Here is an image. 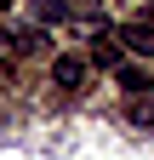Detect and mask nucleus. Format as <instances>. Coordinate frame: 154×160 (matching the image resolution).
<instances>
[{
    "instance_id": "nucleus-3",
    "label": "nucleus",
    "mask_w": 154,
    "mask_h": 160,
    "mask_svg": "<svg viewBox=\"0 0 154 160\" xmlns=\"http://www.w3.org/2000/svg\"><path fill=\"white\" fill-rule=\"evenodd\" d=\"M114 40H120L126 52H137V57H154V23H126Z\"/></svg>"
},
{
    "instance_id": "nucleus-4",
    "label": "nucleus",
    "mask_w": 154,
    "mask_h": 160,
    "mask_svg": "<svg viewBox=\"0 0 154 160\" xmlns=\"http://www.w3.org/2000/svg\"><path fill=\"white\" fill-rule=\"evenodd\" d=\"M91 52H97V63H120V40H114V34H97V46H91Z\"/></svg>"
},
{
    "instance_id": "nucleus-1",
    "label": "nucleus",
    "mask_w": 154,
    "mask_h": 160,
    "mask_svg": "<svg viewBox=\"0 0 154 160\" xmlns=\"http://www.w3.org/2000/svg\"><path fill=\"white\" fill-rule=\"evenodd\" d=\"M40 46V34L34 29H0V63H12V57H29Z\"/></svg>"
},
{
    "instance_id": "nucleus-6",
    "label": "nucleus",
    "mask_w": 154,
    "mask_h": 160,
    "mask_svg": "<svg viewBox=\"0 0 154 160\" xmlns=\"http://www.w3.org/2000/svg\"><path fill=\"white\" fill-rule=\"evenodd\" d=\"M131 120H137V126H154V103H148V97H137V103H131Z\"/></svg>"
},
{
    "instance_id": "nucleus-7",
    "label": "nucleus",
    "mask_w": 154,
    "mask_h": 160,
    "mask_svg": "<svg viewBox=\"0 0 154 160\" xmlns=\"http://www.w3.org/2000/svg\"><path fill=\"white\" fill-rule=\"evenodd\" d=\"M0 86H6V63H0Z\"/></svg>"
},
{
    "instance_id": "nucleus-5",
    "label": "nucleus",
    "mask_w": 154,
    "mask_h": 160,
    "mask_svg": "<svg viewBox=\"0 0 154 160\" xmlns=\"http://www.w3.org/2000/svg\"><path fill=\"white\" fill-rule=\"evenodd\" d=\"M120 86H126L131 97H143V92H148V74H143V69H120Z\"/></svg>"
},
{
    "instance_id": "nucleus-2",
    "label": "nucleus",
    "mask_w": 154,
    "mask_h": 160,
    "mask_svg": "<svg viewBox=\"0 0 154 160\" xmlns=\"http://www.w3.org/2000/svg\"><path fill=\"white\" fill-rule=\"evenodd\" d=\"M51 80H57L63 92H80V86H86V57H74V52H63V57L51 63Z\"/></svg>"
}]
</instances>
